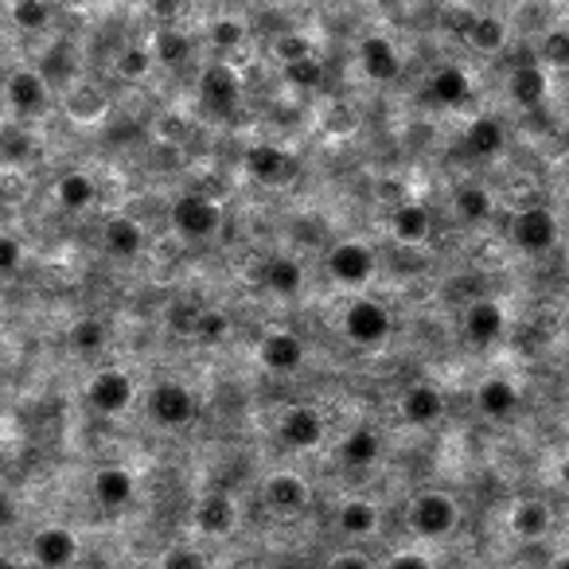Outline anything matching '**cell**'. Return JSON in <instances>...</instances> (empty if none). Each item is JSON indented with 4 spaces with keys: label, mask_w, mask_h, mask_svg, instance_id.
I'll use <instances>...</instances> for the list:
<instances>
[{
    "label": "cell",
    "mask_w": 569,
    "mask_h": 569,
    "mask_svg": "<svg viewBox=\"0 0 569 569\" xmlns=\"http://www.w3.org/2000/svg\"><path fill=\"white\" fill-rule=\"evenodd\" d=\"M456 523L461 512L449 492H421L410 499V530L418 538H445L449 530H456Z\"/></svg>",
    "instance_id": "6da1fadb"
},
{
    "label": "cell",
    "mask_w": 569,
    "mask_h": 569,
    "mask_svg": "<svg viewBox=\"0 0 569 569\" xmlns=\"http://www.w3.org/2000/svg\"><path fill=\"white\" fill-rule=\"evenodd\" d=\"M172 226L191 242H203L223 226V207L215 199L199 196V191H188L172 203Z\"/></svg>",
    "instance_id": "7a4b0ae2"
},
{
    "label": "cell",
    "mask_w": 569,
    "mask_h": 569,
    "mask_svg": "<svg viewBox=\"0 0 569 569\" xmlns=\"http://www.w3.org/2000/svg\"><path fill=\"white\" fill-rule=\"evenodd\" d=\"M149 413L157 425H165V430H183V425H191L199 413V398L191 394L183 382L168 379V382H157L149 394Z\"/></svg>",
    "instance_id": "3957f363"
},
{
    "label": "cell",
    "mask_w": 569,
    "mask_h": 569,
    "mask_svg": "<svg viewBox=\"0 0 569 569\" xmlns=\"http://www.w3.org/2000/svg\"><path fill=\"white\" fill-rule=\"evenodd\" d=\"M558 239H561V226L550 207H527V211L515 215L512 242L523 250V254H546V250L558 246Z\"/></svg>",
    "instance_id": "277c9868"
},
{
    "label": "cell",
    "mask_w": 569,
    "mask_h": 569,
    "mask_svg": "<svg viewBox=\"0 0 569 569\" xmlns=\"http://www.w3.org/2000/svg\"><path fill=\"white\" fill-rule=\"evenodd\" d=\"M199 102H203L211 114L226 117L234 114V106L242 102V78L231 63H211L199 75Z\"/></svg>",
    "instance_id": "5b68a950"
},
{
    "label": "cell",
    "mask_w": 569,
    "mask_h": 569,
    "mask_svg": "<svg viewBox=\"0 0 569 569\" xmlns=\"http://www.w3.org/2000/svg\"><path fill=\"white\" fill-rule=\"evenodd\" d=\"M344 331H347V339H351V344L375 347V344H382V339L390 336V313L379 305V301L359 297V301H351V305H347Z\"/></svg>",
    "instance_id": "8992f818"
},
{
    "label": "cell",
    "mask_w": 569,
    "mask_h": 569,
    "mask_svg": "<svg viewBox=\"0 0 569 569\" xmlns=\"http://www.w3.org/2000/svg\"><path fill=\"white\" fill-rule=\"evenodd\" d=\"M375 250L363 242H339L328 250V273L339 285H367L375 277Z\"/></svg>",
    "instance_id": "52a82bcc"
},
{
    "label": "cell",
    "mask_w": 569,
    "mask_h": 569,
    "mask_svg": "<svg viewBox=\"0 0 569 569\" xmlns=\"http://www.w3.org/2000/svg\"><path fill=\"white\" fill-rule=\"evenodd\" d=\"M277 438L281 445L297 449V453L316 449L324 441V413L316 410V405H293V410H285V418H281Z\"/></svg>",
    "instance_id": "ba28073f"
},
{
    "label": "cell",
    "mask_w": 569,
    "mask_h": 569,
    "mask_svg": "<svg viewBox=\"0 0 569 569\" xmlns=\"http://www.w3.org/2000/svg\"><path fill=\"white\" fill-rule=\"evenodd\" d=\"M86 402H91V410L106 413V418L125 413L133 405V379L125 371H98L91 387H86Z\"/></svg>",
    "instance_id": "9c48e42d"
},
{
    "label": "cell",
    "mask_w": 569,
    "mask_h": 569,
    "mask_svg": "<svg viewBox=\"0 0 569 569\" xmlns=\"http://www.w3.org/2000/svg\"><path fill=\"white\" fill-rule=\"evenodd\" d=\"M262 499L277 515H301L313 504V487L297 476V472H277L262 484Z\"/></svg>",
    "instance_id": "30bf717a"
},
{
    "label": "cell",
    "mask_w": 569,
    "mask_h": 569,
    "mask_svg": "<svg viewBox=\"0 0 569 569\" xmlns=\"http://www.w3.org/2000/svg\"><path fill=\"white\" fill-rule=\"evenodd\" d=\"M398 413H402L405 425H418V430L438 425L445 418V394L433 382H413L402 394V402H398Z\"/></svg>",
    "instance_id": "8fae6325"
},
{
    "label": "cell",
    "mask_w": 569,
    "mask_h": 569,
    "mask_svg": "<svg viewBox=\"0 0 569 569\" xmlns=\"http://www.w3.org/2000/svg\"><path fill=\"white\" fill-rule=\"evenodd\" d=\"M32 558L40 569H66L78 558V538L66 527H43L32 538Z\"/></svg>",
    "instance_id": "7c38bea8"
},
{
    "label": "cell",
    "mask_w": 569,
    "mask_h": 569,
    "mask_svg": "<svg viewBox=\"0 0 569 569\" xmlns=\"http://www.w3.org/2000/svg\"><path fill=\"white\" fill-rule=\"evenodd\" d=\"M359 66L371 83H394L402 75V55L387 35H363L359 43Z\"/></svg>",
    "instance_id": "4fadbf2b"
},
{
    "label": "cell",
    "mask_w": 569,
    "mask_h": 569,
    "mask_svg": "<svg viewBox=\"0 0 569 569\" xmlns=\"http://www.w3.org/2000/svg\"><path fill=\"white\" fill-rule=\"evenodd\" d=\"M257 359H262L265 371L293 375L305 363V344H301L293 331H270V336H262V344H257Z\"/></svg>",
    "instance_id": "5bb4252c"
},
{
    "label": "cell",
    "mask_w": 569,
    "mask_h": 569,
    "mask_svg": "<svg viewBox=\"0 0 569 569\" xmlns=\"http://www.w3.org/2000/svg\"><path fill=\"white\" fill-rule=\"evenodd\" d=\"M504 331H507V316L495 301H476V305H468V313H464V336H468L472 344L487 347L504 336Z\"/></svg>",
    "instance_id": "9a60e30c"
},
{
    "label": "cell",
    "mask_w": 569,
    "mask_h": 569,
    "mask_svg": "<svg viewBox=\"0 0 569 569\" xmlns=\"http://www.w3.org/2000/svg\"><path fill=\"white\" fill-rule=\"evenodd\" d=\"M4 94H9L12 109L17 114H40L48 106V83H43L40 71H12L9 83H4Z\"/></svg>",
    "instance_id": "2e32d148"
},
{
    "label": "cell",
    "mask_w": 569,
    "mask_h": 569,
    "mask_svg": "<svg viewBox=\"0 0 569 569\" xmlns=\"http://www.w3.org/2000/svg\"><path fill=\"white\" fill-rule=\"evenodd\" d=\"M133 495H137V480H133L129 468L106 464V468L94 472V499L102 507H125L133 504Z\"/></svg>",
    "instance_id": "e0dca14e"
},
{
    "label": "cell",
    "mask_w": 569,
    "mask_h": 569,
    "mask_svg": "<svg viewBox=\"0 0 569 569\" xmlns=\"http://www.w3.org/2000/svg\"><path fill=\"white\" fill-rule=\"evenodd\" d=\"M390 234H394V242H402V246H425L430 234H433L430 211H425L421 203L394 207V215H390Z\"/></svg>",
    "instance_id": "ac0fdd59"
},
{
    "label": "cell",
    "mask_w": 569,
    "mask_h": 569,
    "mask_svg": "<svg viewBox=\"0 0 569 569\" xmlns=\"http://www.w3.org/2000/svg\"><path fill=\"white\" fill-rule=\"evenodd\" d=\"M234 519H239V512H234V499H231V495H223V492L203 495V499L196 504V527L203 530V535H211V538L231 535Z\"/></svg>",
    "instance_id": "d6986e66"
},
{
    "label": "cell",
    "mask_w": 569,
    "mask_h": 569,
    "mask_svg": "<svg viewBox=\"0 0 569 569\" xmlns=\"http://www.w3.org/2000/svg\"><path fill=\"white\" fill-rule=\"evenodd\" d=\"M519 387H515L512 379H487L484 387L476 390V405L484 418L492 421H507L515 418V410H519Z\"/></svg>",
    "instance_id": "ffe728a7"
},
{
    "label": "cell",
    "mask_w": 569,
    "mask_h": 569,
    "mask_svg": "<svg viewBox=\"0 0 569 569\" xmlns=\"http://www.w3.org/2000/svg\"><path fill=\"white\" fill-rule=\"evenodd\" d=\"M546 86L550 83H546V71L538 63H519V66H512V75H507V94H512V102L523 109L542 106Z\"/></svg>",
    "instance_id": "44dd1931"
},
{
    "label": "cell",
    "mask_w": 569,
    "mask_h": 569,
    "mask_svg": "<svg viewBox=\"0 0 569 569\" xmlns=\"http://www.w3.org/2000/svg\"><path fill=\"white\" fill-rule=\"evenodd\" d=\"M507 24L499 17H492V12H480V17L468 20V28H464V40H468L472 51H480V55H499V51L507 48Z\"/></svg>",
    "instance_id": "7402d4cb"
},
{
    "label": "cell",
    "mask_w": 569,
    "mask_h": 569,
    "mask_svg": "<svg viewBox=\"0 0 569 569\" xmlns=\"http://www.w3.org/2000/svg\"><path fill=\"white\" fill-rule=\"evenodd\" d=\"M430 94H433V102H441V106H449V109L464 106V102L472 98L468 71H464V66H456V63L441 66L438 75L430 78Z\"/></svg>",
    "instance_id": "603a6c76"
},
{
    "label": "cell",
    "mask_w": 569,
    "mask_h": 569,
    "mask_svg": "<svg viewBox=\"0 0 569 569\" xmlns=\"http://www.w3.org/2000/svg\"><path fill=\"white\" fill-rule=\"evenodd\" d=\"M246 172L262 183H277L293 172V157L285 149H277V145H254L246 152Z\"/></svg>",
    "instance_id": "cb8c5ba5"
},
{
    "label": "cell",
    "mask_w": 569,
    "mask_h": 569,
    "mask_svg": "<svg viewBox=\"0 0 569 569\" xmlns=\"http://www.w3.org/2000/svg\"><path fill=\"white\" fill-rule=\"evenodd\" d=\"M102 242H106V250L114 257H137L140 246H145V231H140L133 219L117 215V219H106V226H102Z\"/></svg>",
    "instance_id": "d4e9b609"
},
{
    "label": "cell",
    "mask_w": 569,
    "mask_h": 569,
    "mask_svg": "<svg viewBox=\"0 0 569 569\" xmlns=\"http://www.w3.org/2000/svg\"><path fill=\"white\" fill-rule=\"evenodd\" d=\"M262 285L270 293H277V297H293V293L305 285V270H301L293 257L277 254V257H270V262L262 265Z\"/></svg>",
    "instance_id": "484cf974"
},
{
    "label": "cell",
    "mask_w": 569,
    "mask_h": 569,
    "mask_svg": "<svg viewBox=\"0 0 569 569\" xmlns=\"http://www.w3.org/2000/svg\"><path fill=\"white\" fill-rule=\"evenodd\" d=\"M550 523H554V515L542 499H523V504L512 512V535L523 538V542H535V538H542L546 530H550Z\"/></svg>",
    "instance_id": "4316f807"
},
{
    "label": "cell",
    "mask_w": 569,
    "mask_h": 569,
    "mask_svg": "<svg viewBox=\"0 0 569 569\" xmlns=\"http://www.w3.org/2000/svg\"><path fill=\"white\" fill-rule=\"evenodd\" d=\"M382 456V438L375 430H351L339 445V461L347 468H371L375 461Z\"/></svg>",
    "instance_id": "83f0119b"
},
{
    "label": "cell",
    "mask_w": 569,
    "mask_h": 569,
    "mask_svg": "<svg viewBox=\"0 0 569 569\" xmlns=\"http://www.w3.org/2000/svg\"><path fill=\"white\" fill-rule=\"evenodd\" d=\"M55 199L63 211H86V207H94V199H98V188H94V180L86 172H66L59 176L55 183Z\"/></svg>",
    "instance_id": "f1b7e54d"
},
{
    "label": "cell",
    "mask_w": 569,
    "mask_h": 569,
    "mask_svg": "<svg viewBox=\"0 0 569 569\" xmlns=\"http://www.w3.org/2000/svg\"><path fill=\"white\" fill-rule=\"evenodd\" d=\"M336 523H339V530H344V535L367 538V535H375V530H379V507H375L371 499H347V504L339 507Z\"/></svg>",
    "instance_id": "f546056e"
},
{
    "label": "cell",
    "mask_w": 569,
    "mask_h": 569,
    "mask_svg": "<svg viewBox=\"0 0 569 569\" xmlns=\"http://www.w3.org/2000/svg\"><path fill=\"white\" fill-rule=\"evenodd\" d=\"M507 145V129L499 125V117H476L468 125V149L476 157H499Z\"/></svg>",
    "instance_id": "4dcf8cb0"
},
{
    "label": "cell",
    "mask_w": 569,
    "mask_h": 569,
    "mask_svg": "<svg viewBox=\"0 0 569 569\" xmlns=\"http://www.w3.org/2000/svg\"><path fill=\"white\" fill-rule=\"evenodd\" d=\"M453 207L464 223H484V219H492V211H495L492 196H487V188H480V183H464V188H456Z\"/></svg>",
    "instance_id": "1f68e13d"
},
{
    "label": "cell",
    "mask_w": 569,
    "mask_h": 569,
    "mask_svg": "<svg viewBox=\"0 0 569 569\" xmlns=\"http://www.w3.org/2000/svg\"><path fill=\"white\" fill-rule=\"evenodd\" d=\"M152 59H160V63H168V66H183L191 59V40L183 32H176V28H165V32H157Z\"/></svg>",
    "instance_id": "d6a6232c"
},
{
    "label": "cell",
    "mask_w": 569,
    "mask_h": 569,
    "mask_svg": "<svg viewBox=\"0 0 569 569\" xmlns=\"http://www.w3.org/2000/svg\"><path fill=\"white\" fill-rule=\"evenodd\" d=\"M9 17L24 32H40V28L51 24V4H43V0H17L9 9Z\"/></svg>",
    "instance_id": "836d02e7"
},
{
    "label": "cell",
    "mask_w": 569,
    "mask_h": 569,
    "mask_svg": "<svg viewBox=\"0 0 569 569\" xmlns=\"http://www.w3.org/2000/svg\"><path fill=\"white\" fill-rule=\"evenodd\" d=\"M71 344H75V351H83V355L102 351V347H106V324L86 316V320H78L75 328H71Z\"/></svg>",
    "instance_id": "e575fe53"
},
{
    "label": "cell",
    "mask_w": 569,
    "mask_h": 569,
    "mask_svg": "<svg viewBox=\"0 0 569 569\" xmlns=\"http://www.w3.org/2000/svg\"><path fill=\"white\" fill-rule=\"evenodd\" d=\"M149 71H152L149 48H125L122 55H117V75H122L125 83H137V78H145Z\"/></svg>",
    "instance_id": "d590c367"
},
{
    "label": "cell",
    "mask_w": 569,
    "mask_h": 569,
    "mask_svg": "<svg viewBox=\"0 0 569 569\" xmlns=\"http://www.w3.org/2000/svg\"><path fill=\"white\" fill-rule=\"evenodd\" d=\"M273 55L281 59V66H293L301 63V59H313V40H305V35H277L273 40Z\"/></svg>",
    "instance_id": "8d00e7d4"
},
{
    "label": "cell",
    "mask_w": 569,
    "mask_h": 569,
    "mask_svg": "<svg viewBox=\"0 0 569 569\" xmlns=\"http://www.w3.org/2000/svg\"><path fill=\"white\" fill-rule=\"evenodd\" d=\"M285 78H289V86H297V91H316V86L324 83V66L316 63V59H301V63L285 66Z\"/></svg>",
    "instance_id": "74e56055"
},
{
    "label": "cell",
    "mask_w": 569,
    "mask_h": 569,
    "mask_svg": "<svg viewBox=\"0 0 569 569\" xmlns=\"http://www.w3.org/2000/svg\"><path fill=\"white\" fill-rule=\"evenodd\" d=\"M542 63L550 66H569V28H558V32H546L542 48H538Z\"/></svg>",
    "instance_id": "f35d334b"
},
{
    "label": "cell",
    "mask_w": 569,
    "mask_h": 569,
    "mask_svg": "<svg viewBox=\"0 0 569 569\" xmlns=\"http://www.w3.org/2000/svg\"><path fill=\"white\" fill-rule=\"evenodd\" d=\"M160 569H207L203 554L191 550V546H176V550H168L165 558H160Z\"/></svg>",
    "instance_id": "ab89813d"
},
{
    "label": "cell",
    "mask_w": 569,
    "mask_h": 569,
    "mask_svg": "<svg viewBox=\"0 0 569 569\" xmlns=\"http://www.w3.org/2000/svg\"><path fill=\"white\" fill-rule=\"evenodd\" d=\"M24 262V246L12 234H0V273H17Z\"/></svg>",
    "instance_id": "60d3db41"
},
{
    "label": "cell",
    "mask_w": 569,
    "mask_h": 569,
    "mask_svg": "<svg viewBox=\"0 0 569 569\" xmlns=\"http://www.w3.org/2000/svg\"><path fill=\"white\" fill-rule=\"evenodd\" d=\"M196 331L203 339H219L226 331V320L219 313H199V324H196Z\"/></svg>",
    "instance_id": "b9f144b4"
},
{
    "label": "cell",
    "mask_w": 569,
    "mask_h": 569,
    "mask_svg": "<svg viewBox=\"0 0 569 569\" xmlns=\"http://www.w3.org/2000/svg\"><path fill=\"white\" fill-rule=\"evenodd\" d=\"M328 569H375V561L367 558V554L347 550V554H336V558L328 561Z\"/></svg>",
    "instance_id": "7bdbcfd3"
},
{
    "label": "cell",
    "mask_w": 569,
    "mask_h": 569,
    "mask_svg": "<svg viewBox=\"0 0 569 569\" xmlns=\"http://www.w3.org/2000/svg\"><path fill=\"white\" fill-rule=\"evenodd\" d=\"M387 569H433V561L425 558V554H398Z\"/></svg>",
    "instance_id": "ee69618b"
},
{
    "label": "cell",
    "mask_w": 569,
    "mask_h": 569,
    "mask_svg": "<svg viewBox=\"0 0 569 569\" xmlns=\"http://www.w3.org/2000/svg\"><path fill=\"white\" fill-rule=\"evenodd\" d=\"M242 35H246V32H242V24H219L215 28L219 48H234V43H242Z\"/></svg>",
    "instance_id": "f6af8a7d"
},
{
    "label": "cell",
    "mask_w": 569,
    "mask_h": 569,
    "mask_svg": "<svg viewBox=\"0 0 569 569\" xmlns=\"http://www.w3.org/2000/svg\"><path fill=\"white\" fill-rule=\"evenodd\" d=\"M558 476H561V484H566V487H569V456H566V461H561V468H558Z\"/></svg>",
    "instance_id": "bcb514c9"
},
{
    "label": "cell",
    "mask_w": 569,
    "mask_h": 569,
    "mask_svg": "<svg viewBox=\"0 0 569 569\" xmlns=\"http://www.w3.org/2000/svg\"><path fill=\"white\" fill-rule=\"evenodd\" d=\"M0 569H20V566L12 558H4V554H0Z\"/></svg>",
    "instance_id": "7dc6e473"
},
{
    "label": "cell",
    "mask_w": 569,
    "mask_h": 569,
    "mask_svg": "<svg viewBox=\"0 0 569 569\" xmlns=\"http://www.w3.org/2000/svg\"><path fill=\"white\" fill-rule=\"evenodd\" d=\"M550 569H569V554H566V558H558V561H554Z\"/></svg>",
    "instance_id": "c3c4849f"
},
{
    "label": "cell",
    "mask_w": 569,
    "mask_h": 569,
    "mask_svg": "<svg viewBox=\"0 0 569 569\" xmlns=\"http://www.w3.org/2000/svg\"><path fill=\"white\" fill-rule=\"evenodd\" d=\"M239 569H265V566H257V561H246V566H239Z\"/></svg>",
    "instance_id": "681fc988"
},
{
    "label": "cell",
    "mask_w": 569,
    "mask_h": 569,
    "mask_svg": "<svg viewBox=\"0 0 569 569\" xmlns=\"http://www.w3.org/2000/svg\"><path fill=\"white\" fill-rule=\"evenodd\" d=\"M566 331H569V316H566Z\"/></svg>",
    "instance_id": "f907efd6"
}]
</instances>
